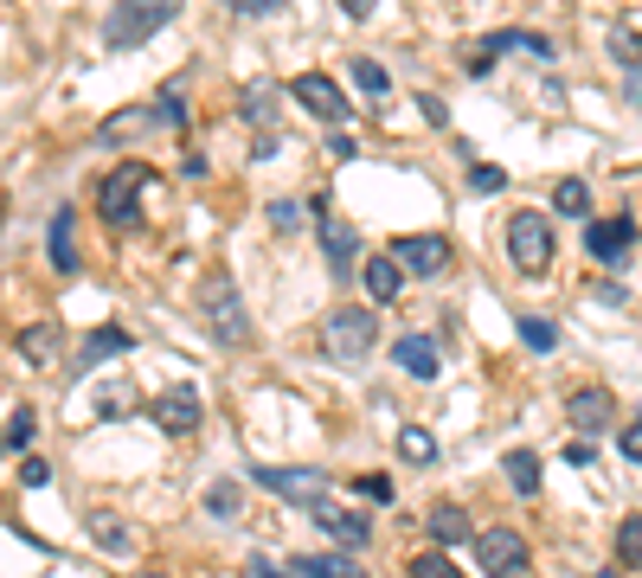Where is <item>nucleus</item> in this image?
<instances>
[{
	"label": "nucleus",
	"mask_w": 642,
	"mask_h": 578,
	"mask_svg": "<svg viewBox=\"0 0 642 578\" xmlns=\"http://www.w3.org/2000/svg\"><path fill=\"white\" fill-rule=\"evenodd\" d=\"M347 77H353V84H360V90H367V97H379V103H385V97H392V72H385V65H379V58H367V52H360V58H353V65H347Z\"/></svg>",
	"instance_id": "25"
},
{
	"label": "nucleus",
	"mask_w": 642,
	"mask_h": 578,
	"mask_svg": "<svg viewBox=\"0 0 642 578\" xmlns=\"http://www.w3.org/2000/svg\"><path fill=\"white\" fill-rule=\"evenodd\" d=\"M417 110H424V122H437V129H444V122H450V103H444V97H437V90H424V97H417Z\"/></svg>",
	"instance_id": "40"
},
{
	"label": "nucleus",
	"mask_w": 642,
	"mask_h": 578,
	"mask_svg": "<svg viewBox=\"0 0 642 578\" xmlns=\"http://www.w3.org/2000/svg\"><path fill=\"white\" fill-rule=\"evenodd\" d=\"M617 566H642V514L617 521Z\"/></svg>",
	"instance_id": "31"
},
{
	"label": "nucleus",
	"mask_w": 642,
	"mask_h": 578,
	"mask_svg": "<svg viewBox=\"0 0 642 578\" xmlns=\"http://www.w3.org/2000/svg\"><path fill=\"white\" fill-rule=\"evenodd\" d=\"M566 462H572V469H585V462H598V444H566Z\"/></svg>",
	"instance_id": "43"
},
{
	"label": "nucleus",
	"mask_w": 642,
	"mask_h": 578,
	"mask_svg": "<svg viewBox=\"0 0 642 578\" xmlns=\"http://www.w3.org/2000/svg\"><path fill=\"white\" fill-rule=\"evenodd\" d=\"M20 360H26V367H52V360H58V328H52V321H33V328L20 335Z\"/></svg>",
	"instance_id": "23"
},
{
	"label": "nucleus",
	"mask_w": 642,
	"mask_h": 578,
	"mask_svg": "<svg viewBox=\"0 0 642 578\" xmlns=\"http://www.w3.org/2000/svg\"><path fill=\"white\" fill-rule=\"evenodd\" d=\"M623 457H630V462H642V418H630V424H623Z\"/></svg>",
	"instance_id": "41"
},
{
	"label": "nucleus",
	"mask_w": 642,
	"mask_h": 578,
	"mask_svg": "<svg viewBox=\"0 0 642 578\" xmlns=\"http://www.w3.org/2000/svg\"><path fill=\"white\" fill-rule=\"evenodd\" d=\"M553 212H566V219H591V187L585 181H553Z\"/></svg>",
	"instance_id": "26"
},
{
	"label": "nucleus",
	"mask_w": 642,
	"mask_h": 578,
	"mask_svg": "<svg viewBox=\"0 0 642 578\" xmlns=\"http://www.w3.org/2000/svg\"><path fill=\"white\" fill-rule=\"evenodd\" d=\"M231 13H238V20H264V13H276V7H283V0H226Z\"/></svg>",
	"instance_id": "39"
},
{
	"label": "nucleus",
	"mask_w": 642,
	"mask_h": 578,
	"mask_svg": "<svg viewBox=\"0 0 642 578\" xmlns=\"http://www.w3.org/2000/svg\"><path fill=\"white\" fill-rule=\"evenodd\" d=\"M514 328H521V341H527L533 353H553V347H559V321H546V315H521Z\"/></svg>",
	"instance_id": "30"
},
{
	"label": "nucleus",
	"mask_w": 642,
	"mask_h": 578,
	"mask_svg": "<svg viewBox=\"0 0 642 578\" xmlns=\"http://www.w3.org/2000/svg\"><path fill=\"white\" fill-rule=\"evenodd\" d=\"M353 495L373 501V508H385V501H392V482H385V476H353Z\"/></svg>",
	"instance_id": "37"
},
{
	"label": "nucleus",
	"mask_w": 642,
	"mask_h": 578,
	"mask_svg": "<svg viewBox=\"0 0 642 578\" xmlns=\"http://www.w3.org/2000/svg\"><path fill=\"white\" fill-rule=\"evenodd\" d=\"M238 508H244V489H238L231 476L206 489V514H213V521H238Z\"/></svg>",
	"instance_id": "28"
},
{
	"label": "nucleus",
	"mask_w": 642,
	"mask_h": 578,
	"mask_svg": "<svg viewBox=\"0 0 642 578\" xmlns=\"http://www.w3.org/2000/svg\"><path fill=\"white\" fill-rule=\"evenodd\" d=\"M591 290H598V303H610V308H623V296H630L623 283H591Z\"/></svg>",
	"instance_id": "44"
},
{
	"label": "nucleus",
	"mask_w": 642,
	"mask_h": 578,
	"mask_svg": "<svg viewBox=\"0 0 642 578\" xmlns=\"http://www.w3.org/2000/svg\"><path fill=\"white\" fill-rule=\"evenodd\" d=\"M591 578H617V572H610V566H605V572H591Z\"/></svg>",
	"instance_id": "48"
},
{
	"label": "nucleus",
	"mask_w": 642,
	"mask_h": 578,
	"mask_svg": "<svg viewBox=\"0 0 642 578\" xmlns=\"http://www.w3.org/2000/svg\"><path fill=\"white\" fill-rule=\"evenodd\" d=\"M45 258L58 276H77V244H72V206L52 212V231H45Z\"/></svg>",
	"instance_id": "20"
},
{
	"label": "nucleus",
	"mask_w": 642,
	"mask_h": 578,
	"mask_svg": "<svg viewBox=\"0 0 642 578\" xmlns=\"http://www.w3.org/2000/svg\"><path fill=\"white\" fill-rule=\"evenodd\" d=\"M290 97H296V103H303L308 116H322L328 129L353 116V103H347V90H340L335 77H322V72H303V77H290Z\"/></svg>",
	"instance_id": "8"
},
{
	"label": "nucleus",
	"mask_w": 642,
	"mask_h": 578,
	"mask_svg": "<svg viewBox=\"0 0 642 578\" xmlns=\"http://www.w3.org/2000/svg\"><path fill=\"white\" fill-rule=\"evenodd\" d=\"M142 187H154V167H149V161L116 167L110 181L97 187V212H104V226H116V231L142 226Z\"/></svg>",
	"instance_id": "2"
},
{
	"label": "nucleus",
	"mask_w": 642,
	"mask_h": 578,
	"mask_svg": "<svg viewBox=\"0 0 642 578\" xmlns=\"http://www.w3.org/2000/svg\"><path fill=\"white\" fill-rule=\"evenodd\" d=\"M244 578H296V572H283V566H270V559H244Z\"/></svg>",
	"instance_id": "42"
},
{
	"label": "nucleus",
	"mask_w": 642,
	"mask_h": 578,
	"mask_svg": "<svg viewBox=\"0 0 642 578\" xmlns=\"http://www.w3.org/2000/svg\"><path fill=\"white\" fill-rule=\"evenodd\" d=\"M33 430H39L33 405H20V412H13V418H7V450H26V444H33Z\"/></svg>",
	"instance_id": "33"
},
{
	"label": "nucleus",
	"mask_w": 642,
	"mask_h": 578,
	"mask_svg": "<svg viewBox=\"0 0 642 578\" xmlns=\"http://www.w3.org/2000/svg\"><path fill=\"white\" fill-rule=\"evenodd\" d=\"M315 514V527L328 539H340L347 553H360V546H373V521L367 514H353V508H335V501H322V508H308Z\"/></svg>",
	"instance_id": "10"
},
{
	"label": "nucleus",
	"mask_w": 642,
	"mask_h": 578,
	"mask_svg": "<svg viewBox=\"0 0 642 578\" xmlns=\"http://www.w3.org/2000/svg\"><path fill=\"white\" fill-rule=\"evenodd\" d=\"M392 360H399L412 380H437V373H444V353H437L431 335H399V341H392Z\"/></svg>",
	"instance_id": "15"
},
{
	"label": "nucleus",
	"mask_w": 642,
	"mask_h": 578,
	"mask_svg": "<svg viewBox=\"0 0 642 578\" xmlns=\"http://www.w3.org/2000/svg\"><path fill=\"white\" fill-rule=\"evenodd\" d=\"M270 226L290 238V231L303 226V206H296V199H270Z\"/></svg>",
	"instance_id": "36"
},
{
	"label": "nucleus",
	"mask_w": 642,
	"mask_h": 578,
	"mask_svg": "<svg viewBox=\"0 0 642 578\" xmlns=\"http://www.w3.org/2000/svg\"><path fill=\"white\" fill-rule=\"evenodd\" d=\"M347 572H360L347 553H335V559H328V553H308V559H296V578H347Z\"/></svg>",
	"instance_id": "29"
},
{
	"label": "nucleus",
	"mask_w": 642,
	"mask_h": 578,
	"mask_svg": "<svg viewBox=\"0 0 642 578\" xmlns=\"http://www.w3.org/2000/svg\"><path fill=\"white\" fill-rule=\"evenodd\" d=\"M251 482L276 489L290 508H322V495H328V476H322V469H276V462H258Z\"/></svg>",
	"instance_id": "7"
},
{
	"label": "nucleus",
	"mask_w": 642,
	"mask_h": 578,
	"mask_svg": "<svg viewBox=\"0 0 642 578\" xmlns=\"http://www.w3.org/2000/svg\"><path fill=\"white\" fill-rule=\"evenodd\" d=\"M149 412H154V424H161L167 437H181V430H199V418H206V405H199V392H193V385H174V392H161Z\"/></svg>",
	"instance_id": "12"
},
{
	"label": "nucleus",
	"mask_w": 642,
	"mask_h": 578,
	"mask_svg": "<svg viewBox=\"0 0 642 578\" xmlns=\"http://www.w3.org/2000/svg\"><path fill=\"white\" fill-rule=\"evenodd\" d=\"M181 13V0H116L104 13V45L129 52V45H149L154 33H167V20Z\"/></svg>",
	"instance_id": "1"
},
{
	"label": "nucleus",
	"mask_w": 642,
	"mask_h": 578,
	"mask_svg": "<svg viewBox=\"0 0 642 578\" xmlns=\"http://www.w3.org/2000/svg\"><path fill=\"white\" fill-rule=\"evenodd\" d=\"M508 258H514L521 276H540V270L553 264V219L533 212V206H521V212L508 219Z\"/></svg>",
	"instance_id": "4"
},
{
	"label": "nucleus",
	"mask_w": 642,
	"mask_h": 578,
	"mask_svg": "<svg viewBox=\"0 0 642 578\" xmlns=\"http://www.w3.org/2000/svg\"><path fill=\"white\" fill-rule=\"evenodd\" d=\"M238 116H244V122H258V129H276V116H283L276 84H270V77H251V84L238 90Z\"/></svg>",
	"instance_id": "16"
},
{
	"label": "nucleus",
	"mask_w": 642,
	"mask_h": 578,
	"mask_svg": "<svg viewBox=\"0 0 642 578\" xmlns=\"http://www.w3.org/2000/svg\"><path fill=\"white\" fill-rule=\"evenodd\" d=\"M379 341V321L373 308H335L328 321H322V353L335 360V367H360Z\"/></svg>",
	"instance_id": "3"
},
{
	"label": "nucleus",
	"mask_w": 642,
	"mask_h": 578,
	"mask_svg": "<svg viewBox=\"0 0 642 578\" xmlns=\"http://www.w3.org/2000/svg\"><path fill=\"white\" fill-rule=\"evenodd\" d=\"M469 546H476V566H482V578H527V566H533L527 539L514 534V527H489V534H476Z\"/></svg>",
	"instance_id": "5"
},
{
	"label": "nucleus",
	"mask_w": 642,
	"mask_h": 578,
	"mask_svg": "<svg viewBox=\"0 0 642 578\" xmlns=\"http://www.w3.org/2000/svg\"><path fill=\"white\" fill-rule=\"evenodd\" d=\"M84 527H90V539H97L104 553H129V546H135V534H129V521H122V514H110V508H97V514H90Z\"/></svg>",
	"instance_id": "22"
},
{
	"label": "nucleus",
	"mask_w": 642,
	"mask_h": 578,
	"mask_svg": "<svg viewBox=\"0 0 642 578\" xmlns=\"http://www.w3.org/2000/svg\"><path fill=\"white\" fill-rule=\"evenodd\" d=\"M347 578H360V572H347Z\"/></svg>",
	"instance_id": "50"
},
{
	"label": "nucleus",
	"mask_w": 642,
	"mask_h": 578,
	"mask_svg": "<svg viewBox=\"0 0 642 578\" xmlns=\"http://www.w3.org/2000/svg\"><path fill=\"white\" fill-rule=\"evenodd\" d=\"M360 283H367V296H373V303H399L405 270H399V258L385 251V258H367V264H360Z\"/></svg>",
	"instance_id": "19"
},
{
	"label": "nucleus",
	"mask_w": 642,
	"mask_h": 578,
	"mask_svg": "<svg viewBox=\"0 0 642 578\" xmlns=\"http://www.w3.org/2000/svg\"><path fill=\"white\" fill-rule=\"evenodd\" d=\"M129 347H135V335H129V328H116V321L90 328V335L77 341V373H90V367H104V360H122Z\"/></svg>",
	"instance_id": "14"
},
{
	"label": "nucleus",
	"mask_w": 642,
	"mask_h": 578,
	"mask_svg": "<svg viewBox=\"0 0 642 578\" xmlns=\"http://www.w3.org/2000/svg\"><path fill=\"white\" fill-rule=\"evenodd\" d=\"M199 308H206V321H213V335L226 347L251 341V315H244V303H238V290H231L226 276H213L206 290H199Z\"/></svg>",
	"instance_id": "6"
},
{
	"label": "nucleus",
	"mask_w": 642,
	"mask_h": 578,
	"mask_svg": "<svg viewBox=\"0 0 642 578\" xmlns=\"http://www.w3.org/2000/svg\"><path fill=\"white\" fill-rule=\"evenodd\" d=\"M328 154L335 161H353V135H328Z\"/></svg>",
	"instance_id": "46"
},
{
	"label": "nucleus",
	"mask_w": 642,
	"mask_h": 578,
	"mask_svg": "<svg viewBox=\"0 0 642 578\" xmlns=\"http://www.w3.org/2000/svg\"><path fill=\"white\" fill-rule=\"evenodd\" d=\"M340 7H347V20H373L379 0H340Z\"/></svg>",
	"instance_id": "45"
},
{
	"label": "nucleus",
	"mask_w": 642,
	"mask_h": 578,
	"mask_svg": "<svg viewBox=\"0 0 642 578\" xmlns=\"http://www.w3.org/2000/svg\"><path fill=\"white\" fill-rule=\"evenodd\" d=\"M585 251H591L598 264H623V258L636 251V219H630V212H617V219H585Z\"/></svg>",
	"instance_id": "9"
},
{
	"label": "nucleus",
	"mask_w": 642,
	"mask_h": 578,
	"mask_svg": "<svg viewBox=\"0 0 642 578\" xmlns=\"http://www.w3.org/2000/svg\"><path fill=\"white\" fill-rule=\"evenodd\" d=\"M566 418L578 424V430H591V437H598V430L617 418V392H605V385H578V392L566 399Z\"/></svg>",
	"instance_id": "13"
},
{
	"label": "nucleus",
	"mask_w": 642,
	"mask_h": 578,
	"mask_svg": "<svg viewBox=\"0 0 642 578\" xmlns=\"http://www.w3.org/2000/svg\"><path fill=\"white\" fill-rule=\"evenodd\" d=\"M154 116H161V129H167V135H187V103H181V90H174V84H161V90H154Z\"/></svg>",
	"instance_id": "27"
},
{
	"label": "nucleus",
	"mask_w": 642,
	"mask_h": 578,
	"mask_svg": "<svg viewBox=\"0 0 642 578\" xmlns=\"http://www.w3.org/2000/svg\"><path fill=\"white\" fill-rule=\"evenodd\" d=\"M469 187H476V193H501V187H508V167H489V161H476V167H469Z\"/></svg>",
	"instance_id": "35"
},
{
	"label": "nucleus",
	"mask_w": 642,
	"mask_h": 578,
	"mask_svg": "<svg viewBox=\"0 0 642 578\" xmlns=\"http://www.w3.org/2000/svg\"><path fill=\"white\" fill-rule=\"evenodd\" d=\"M322 258H328L335 276H347V270L360 264V231L347 226V219H328V226H322Z\"/></svg>",
	"instance_id": "17"
},
{
	"label": "nucleus",
	"mask_w": 642,
	"mask_h": 578,
	"mask_svg": "<svg viewBox=\"0 0 642 578\" xmlns=\"http://www.w3.org/2000/svg\"><path fill=\"white\" fill-rule=\"evenodd\" d=\"M630 103H642V72H636V77H630Z\"/></svg>",
	"instance_id": "47"
},
{
	"label": "nucleus",
	"mask_w": 642,
	"mask_h": 578,
	"mask_svg": "<svg viewBox=\"0 0 642 578\" xmlns=\"http://www.w3.org/2000/svg\"><path fill=\"white\" fill-rule=\"evenodd\" d=\"M424 527H431V539H437L444 553H450V546H469V539H476V527H469V514H463L456 501H437V508L424 514Z\"/></svg>",
	"instance_id": "18"
},
{
	"label": "nucleus",
	"mask_w": 642,
	"mask_h": 578,
	"mask_svg": "<svg viewBox=\"0 0 642 578\" xmlns=\"http://www.w3.org/2000/svg\"><path fill=\"white\" fill-rule=\"evenodd\" d=\"M405 572H412V578H463V572H456V559L444 553V546H437V553H417Z\"/></svg>",
	"instance_id": "32"
},
{
	"label": "nucleus",
	"mask_w": 642,
	"mask_h": 578,
	"mask_svg": "<svg viewBox=\"0 0 642 578\" xmlns=\"http://www.w3.org/2000/svg\"><path fill=\"white\" fill-rule=\"evenodd\" d=\"M392 258H399V270H412V276H437V270L450 264V244L431 238V231H412V238H392Z\"/></svg>",
	"instance_id": "11"
},
{
	"label": "nucleus",
	"mask_w": 642,
	"mask_h": 578,
	"mask_svg": "<svg viewBox=\"0 0 642 578\" xmlns=\"http://www.w3.org/2000/svg\"><path fill=\"white\" fill-rule=\"evenodd\" d=\"M45 482H52V462H39V457L20 462V489H45Z\"/></svg>",
	"instance_id": "38"
},
{
	"label": "nucleus",
	"mask_w": 642,
	"mask_h": 578,
	"mask_svg": "<svg viewBox=\"0 0 642 578\" xmlns=\"http://www.w3.org/2000/svg\"><path fill=\"white\" fill-rule=\"evenodd\" d=\"M0 457H7V437H0Z\"/></svg>",
	"instance_id": "49"
},
{
	"label": "nucleus",
	"mask_w": 642,
	"mask_h": 578,
	"mask_svg": "<svg viewBox=\"0 0 642 578\" xmlns=\"http://www.w3.org/2000/svg\"><path fill=\"white\" fill-rule=\"evenodd\" d=\"M610 52H617V58H623L630 72H642V33H630V26H617V33H610Z\"/></svg>",
	"instance_id": "34"
},
{
	"label": "nucleus",
	"mask_w": 642,
	"mask_h": 578,
	"mask_svg": "<svg viewBox=\"0 0 642 578\" xmlns=\"http://www.w3.org/2000/svg\"><path fill=\"white\" fill-rule=\"evenodd\" d=\"M399 457L412 462V469H431V462H437V437H431L424 424H405V430H399Z\"/></svg>",
	"instance_id": "24"
},
{
	"label": "nucleus",
	"mask_w": 642,
	"mask_h": 578,
	"mask_svg": "<svg viewBox=\"0 0 642 578\" xmlns=\"http://www.w3.org/2000/svg\"><path fill=\"white\" fill-rule=\"evenodd\" d=\"M501 476H508V489L521 501H540V457L533 450H508L501 457Z\"/></svg>",
	"instance_id": "21"
}]
</instances>
